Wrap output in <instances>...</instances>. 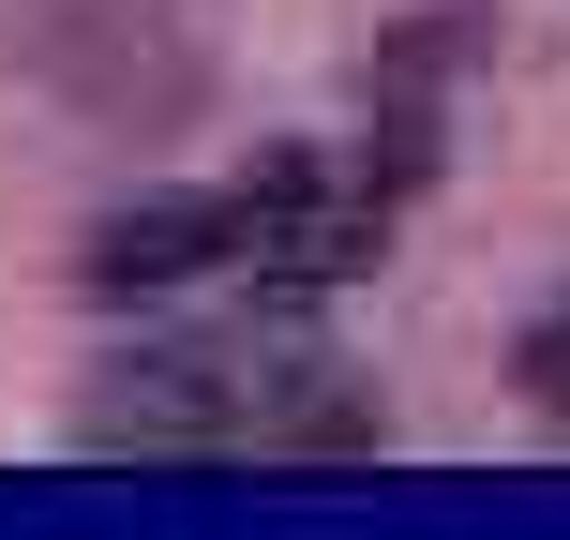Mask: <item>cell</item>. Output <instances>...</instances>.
<instances>
[{
	"mask_svg": "<svg viewBox=\"0 0 570 540\" xmlns=\"http://www.w3.org/2000/svg\"><path fill=\"white\" fill-rule=\"evenodd\" d=\"M240 256H256V196H240V180H210V196H150V210H120V226H90V285H106V301L240 271Z\"/></svg>",
	"mask_w": 570,
	"mask_h": 540,
	"instance_id": "cell-1",
	"label": "cell"
},
{
	"mask_svg": "<svg viewBox=\"0 0 570 540\" xmlns=\"http://www.w3.org/2000/svg\"><path fill=\"white\" fill-rule=\"evenodd\" d=\"M525 391H541V405H570V301L525 331Z\"/></svg>",
	"mask_w": 570,
	"mask_h": 540,
	"instance_id": "cell-2",
	"label": "cell"
}]
</instances>
